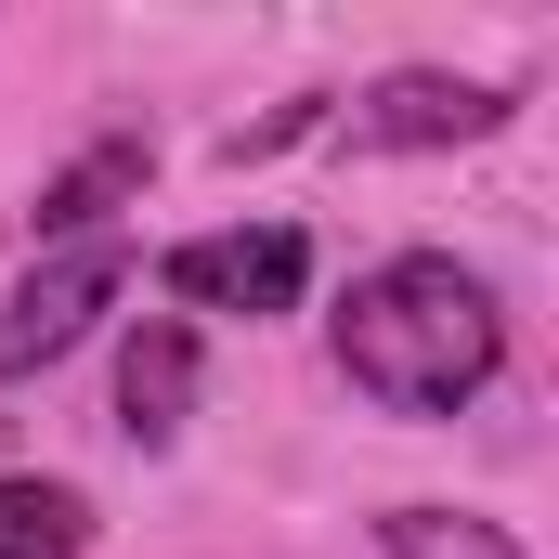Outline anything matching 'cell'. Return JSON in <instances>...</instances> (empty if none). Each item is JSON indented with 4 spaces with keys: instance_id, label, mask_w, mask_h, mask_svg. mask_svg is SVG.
Segmentation results:
<instances>
[{
    "instance_id": "obj_1",
    "label": "cell",
    "mask_w": 559,
    "mask_h": 559,
    "mask_svg": "<svg viewBox=\"0 0 559 559\" xmlns=\"http://www.w3.org/2000/svg\"><path fill=\"white\" fill-rule=\"evenodd\" d=\"M495 365H508V312L442 248H404L338 299V378L378 417H455V404L495 391Z\"/></svg>"
},
{
    "instance_id": "obj_2",
    "label": "cell",
    "mask_w": 559,
    "mask_h": 559,
    "mask_svg": "<svg viewBox=\"0 0 559 559\" xmlns=\"http://www.w3.org/2000/svg\"><path fill=\"white\" fill-rule=\"evenodd\" d=\"M299 286H312V235H299V222H235V235H182V248H169V299H182V312H248V325H274V312H299Z\"/></svg>"
},
{
    "instance_id": "obj_3",
    "label": "cell",
    "mask_w": 559,
    "mask_h": 559,
    "mask_svg": "<svg viewBox=\"0 0 559 559\" xmlns=\"http://www.w3.org/2000/svg\"><path fill=\"white\" fill-rule=\"evenodd\" d=\"M118 286H131V248H118V235H92V248H52L39 274L0 299V378H39V365H66V352L92 338V312H118Z\"/></svg>"
},
{
    "instance_id": "obj_4",
    "label": "cell",
    "mask_w": 559,
    "mask_h": 559,
    "mask_svg": "<svg viewBox=\"0 0 559 559\" xmlns=\"http://www.w3.org/2000/svg\"><path fill=\"white\" fill-rule=\"evenodd\" d=\"M521 118L508 79H442V66H391L378 92H352V143L365 156H429V143H495Z\"/></svg>"
},
{
    "instance_id": "obj_5",
    "label": "cell",
    "mask_w": 559,
    "mask_h": 559,
    "mask_svg": "<svg viewBox=\"0 0 559 559\" xmlns=\"http://www.w3.org/2000/svg\"><path fill=\"white\" fill-rule=\"evenodd\" d=\"M143 169H156V143H143V131H105L92 156H66V169L39 182L26 235H39V248H92V235H105V222H118V209L143 195Z\"/></svg>"
},
{
    "instance_id": "obj_6",
    "label": "cell",
    "mask_w": 559,
    "mask_h": 559,
    "mask_svg": "<svg viewBox=\"0 0 559 559\" xmlns=\"http://www.w3.org/2000/svg\"><path fill=\"white\" fill-rule=\"evenodd\" d=\"M182 417H195V325L156 312V325L131 338V365H118V429L156 455V442H182Z\"/></svg>"
},
{
    "instance_id": "obj_7",
    "label": "cell",
    "mask_w": 559,
    "mask_h": 559,
    "mask_svg": "<svg viewBox=\"0 0 559 559\" xmlns=\"http://www.w3.org/2000/svg\"><path fill=\"white\" fill-rule=\"evenodd\" d=\"M92 547V508L66 495V481H0V559H79Z\"/></svg>"
},
{
    "instance_id": "obj_8",
    "label": "cell",
    "mask_w": 559,
    "mask_h": 559,
    "mask_svg": "<svg viewBox=\"0 0 559 559\" xmlns=\"http://www.w3.org/2000/svg\"><path fill=\"white\" fill-rule=\"evenodd\" d=\"M378 559H521V534H495L468 508H391L378 521Z\"/></svg>"
}]
</instances>
